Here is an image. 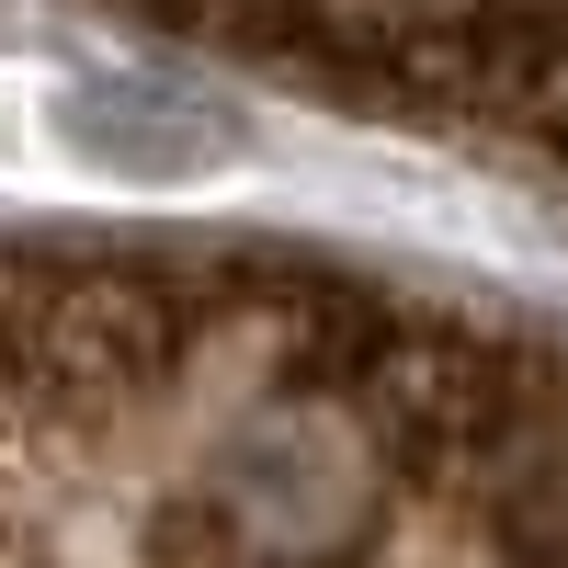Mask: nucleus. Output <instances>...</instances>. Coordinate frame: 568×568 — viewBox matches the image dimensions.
Wrapping results in <instances>:
<instances>
[{
  "label": "nucleus",
  "instance_id": "f257e3e1",
  "mask_svg": "<svg viewBox=\"0 0 568 568\" xmlns=\"http://www.w3.org/2000/svg\"><path fill=\"white\" fill-rule=\"evenodd\" d=\"M34 149L69 160L91 182H136V194H171V182H205L227 171V114L194 103L182 80H136V69H91V80H58L34 91Z\"/></svg>",
  "mask_w": 568,
  "mask_h": 568
}]
</instances>
